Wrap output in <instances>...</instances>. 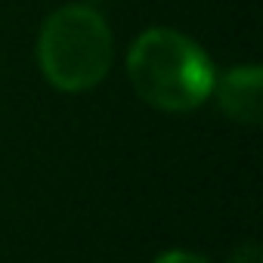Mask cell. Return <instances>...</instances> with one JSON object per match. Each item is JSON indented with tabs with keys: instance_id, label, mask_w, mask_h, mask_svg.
Wrapping results in <instances>:
<instances>
[{
	"instance_id": "4",
	"label": "cell",
	"mask_w": 263,
	"mask_h": 263,
	"mask_svg": "<svg viewBox=\"0 0 263 263\" xmlns=\"http://www.w3.org/2000/svg\"><path fill=\"white\" fill-rule=\"evenodd\" d=\"M155 263H211V260H204V257H198V254H192V251H167V254H161Z\"/></svg>"
},
{
	"instance_id": "1",
	"label": "cell",
	"mask_w": 263,
	"mask_h": 263,
	"mask_svg": "<svg viewBox=\"0 0 263 263\" xmlns=\"http://www.w3.org/2000/svg\"><path fill=\"white\" fill-rule=\"evenodd\" d=\"M134 90L161 111H192L214 93V68L198 44L171 28H149L127 53Z\"/></svg>"
},
{
	"instance_id": "5",
	"label": "cell",
	"mask_w": 263,
	"mask_h": 263,
	"mask_svg": "<svg viewBox=\"0 0 263 263\" xmlns=\"http://www.w3.org/2000/svg\"><path fill=\"white\" fill-rule=\"evenodd\" d=\"M229 263H260V251H257V245H241V248H235V254H232Z\"/></svg>"
},
{
	"instance_id": "2",
	"label": "cell",
	"mask_w": 263,
	"mask_h": 263,
	"mask_svg": "<svg viewBox=\"0 0 263 263\" xmlns=\"http://www.w3.org/2000/svg\"><path fill=\"white\" fill-rule=\"evenodd\" d=\"M111 31L93 7L56 10L37 37V62L47 81L65 93L96 87L111 68Z\"/></svg>"
},
{
	"instance_id": "3",
	"label": "cell",
	"mask_w": 263,
	"mask_h": 263,
	"mask_svg": "<svg viewBox=\"0 0 263 263\" xmlns=\"http://www.w3.org/2000/svg\"><path fill=\"white\" fill-rule=\"evenodd\" d=\"M217 102L220 108L238 121V124H260V68L257 65H241L214 81Z\"/></svg>"
}]
</instances>
